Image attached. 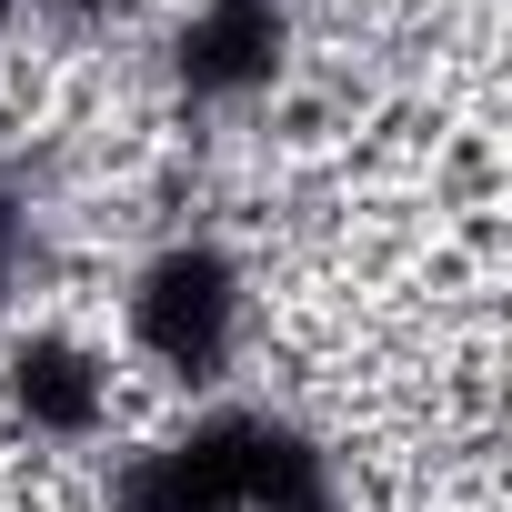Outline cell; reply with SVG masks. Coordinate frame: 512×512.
Wrapping results in <instances>:
<instances>
[{
	"mask_svg": "<svg viewBox=\"0 0 512 512\" xmlns=\"http://www.w3.org/2000/svg\"><path fill=\"white\" fill-rule=\"evenodd\" d=\"M111 512H332V462L272 412H211L121 462Z\"/></svg>",
	"mask_w": 512,
	"mask_h": 512,
	"instance_id": "6da1fadb",
	"label": "cell"
},
{
	"mask_svg": "<svg viewBox=\"0 0 512 512\" xmlns=\"http://www.w3.org/2000/svg\"><path fill=\"white\" fill-rule=\"evenodd\" d=\"M121 332L131 352L161 372V382H191V392H221L231 362H241V332H251V282L221 241H161L151 262L131 272L121 292Z\"/></svg>",
	"mask_w": 512,
	"mask_h": 512,
	"instance_id": "7a4b0ae2",
	"label": "cell"
},
{
	"mask_svg": "<svg viewBox=\"0 0 512 512\" xmlns=\"http://www.w3.org/2000/svg\"><path fill=\"white\" fill-rule=\"evenodd\" d=\"M292 61V0H191V21L171 31V81L201 111L262 101Z\"/></svg>",
	"mask_w": 512,
	"mask_h": 512,
	"instance_id": "3957f363",
	"label": "cell"
},
{
	"mask_svg": "<svg viewBox=\"0 0 512 512\" xmlns=\"http://www.w3.org/2000/svg\"><path fill=\"white\" fill-rule=\"evenodd\" d=\"M0 392H11V422L51 452H91L111 432V362L71 332H21L0 362Z\"/></svg>",
	"mask_w": 512,
	"mask_h": 512,
	"instance_id": "277c9868",
	"label": "cell"
},
{
	"mask_svg": "<svg viewBox=\"0 0 512 512\" xmlns=\"http://www.w3.org/2000/svg\"><path fill=\"white\" fill-rule=\"evenodd\" d=\"M21 251H31V201H21L11 171H0V292L21 282Z\"/></svg>",
	"mask_w": 512,
	"mask_h": 512,
	"instance_id": "5b68a950",
	"label": "cell"
},
{
	"mask_svg": "<svg viewBox=\"0 0 512 512\" xmlns=\"http://www.w3.org/2000/svg\"><path fill=\"white\" fill-rule=\"evenodd\" d=\"M41 11H51V21H71V31H111L131 0H41Z\"/></svg>",
	"mask_w": 512,
	"mask_h": 512,
	"instance_id": "8992f818",
	"label": "cell"
},
{
	"mask_svg": "<svg viewBox=\"0 0 512 512\" xmlns=\"http://www.w3.org/2000/svg\"><path fill=\"white\" fill-rule=\"evenodd\" d=\"M11 31H21V0H0V51H11Z\"/></svg>",
	"mask_w": 512,
	"mask_h": 512,
	"instance_id": "52a82bcc",
	"label": "cell"
}]
</instances>
